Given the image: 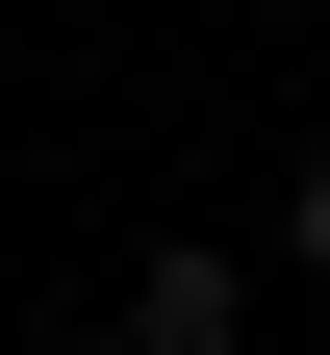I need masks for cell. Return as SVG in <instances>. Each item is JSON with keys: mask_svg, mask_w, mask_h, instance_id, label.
I'll return each instance as SVG.
<instances>
[{"mask_svg": "<svg viewBox=\"0 0 330 355\" xmlns=\"http://www.w3.org/2000/svg\"><path fill=\"white\" fill-rule=\"evenodd\" d=\"M305 279H330V153H305Z\"/></svg>", "mask_w": 330, "mask_h": 355, "instance_id": "1", "label": "cell"}]
</instances>
